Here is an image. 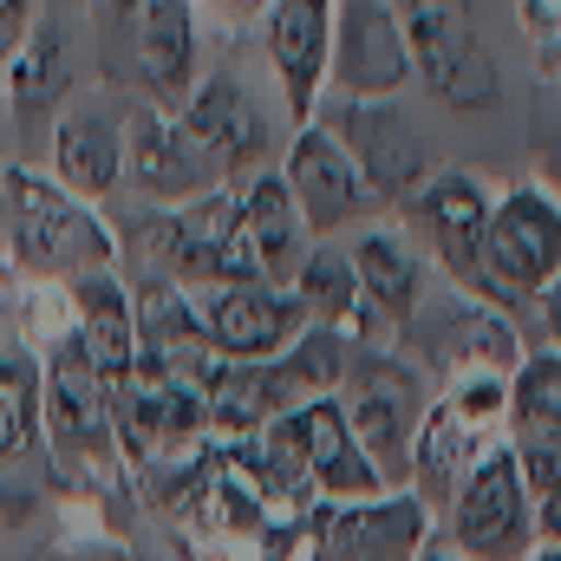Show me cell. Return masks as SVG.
Listing matches in <instances>:
<instances>
[{
  "label": "cell",
  "instance_id": "e575fe53",
  "mask_svg": "<svg viewBox=\"0 0 561 561\" xmlns=\"http://www.w3.org/2000/svg\"><path fill=\"white\" fill-rule=\"evenodd\" d=\"M536 163H542V190L561 203V118H549V131L536 125Z\"/></svg>",
  "mask_w": 561,
  "mask_h": 561
},
{
  "label": "cell",
  "instance_id": "2e32d148",
  "mask_svg": "<svg viewBox=\"0 0 561 561\" xmlns=\"http://www.w3.org/2000/svg\"><path fill=\"white\" fill-rule=\"evenodd\" d=\"M280 183H287L294 209L307 216L313 242H340V229L386 216V209H379V196L366 190L359 163L346 157V144L333 138L327 125H300V131H287V150H280Z\"/></svg>",
  "mask_w": 561,
  "mask_h": 561
},
{
  "label": "cell",
  "instance_id": "83f0119b",
  "mask_svg": "<svg viewBox=\"0 0 561 561\" xmlns=\"http://www.w3.org/2000/svg\"><path fill=\"white\" fill-rule=\"evenodd\" d=\"M340 536L346 561H419L437 523L412 490H386L373 503H340Z\"/></svg>",
  "mask_w": 561,
  "mask_h": 561
},
{
  "label": "cell",
  "instance_id": "484cf974",
  "mask_svg": "<svg viewBox=\"0 0 561 561\" xmlns=\"http://www.w3.org/2000/svg\"><path fill=\"white\" fill-rule=\"evenodd\" d=\"M203 399H209V444H249V437H262L275 419H287L294 405H307V399L287 386L280 359H262V366H216L209 386H203Z\"/></svg>",
  "mask_w": 561,
  "mask_h": 561
},
{
  "label": "cell",
  "instance_id": "f546056e",
  "mask_svg": "<svg viewBox=\"0 0 561 561\" xmlns=\"http://www.w3.org/2000/svg\"><path fill=\"white\" fill-rule=\"evenodd\" d=\"M510 437H561V346H529L510 373Z\"/></svg>",
  "mask_w": 561,
  "mask_h": 561
},
{
  "label": "cell",
  "instance_id": "277c9868",
  "mask_svg": "<svg viewBox=\"0 0 561 561\" xmlns=\"http://www.w3.org/2000/svg\"><path fill=\"white\" fill-rule=\"evenodd\" d=\"M131 249L150 262V275L183 280L190 294L268 287L255 249H249V229H242V183H216V190H203L196 203H176V209H144Z\"/></svg>",
  "mask_w": 561,
  "mask_h": 561
},
{
  "label": "cell",
  "instance_id": "3957f363",
  "mask_svg": "<svg viewBox=\"0 0 561 561\" xmlns=\"http://www.w3.org/2000/svg\"><path fill=\"white\" fill-rule=\"evenodd\" d=\"M39 366H46L39 431H46L59 483L85 490V496L131 490V463H125L118 424H112V386L99 379V366L79 353V340H59L53 353H39Z\"/></svg>",
  "mask_w": 561,
  "mask_h": 561
},
{
  "label": "cell",
  "instance_id": "4316f807",
  "mask_svg": "<svg viewBox=\"0 0 561 561\" xmlns=\"http://www.w3.org/2000/svg\"><path fill=\"white\" fill-rule=\"evenodd\" d=\"M242 229H249V249H255L268 287H287V280L300 275V262H307V249H313V229H307V216L294 209L280 170H255V176L242 183Z\"/></svg>",
  "mask_w": 561,
  "mask_h": 561
},
{
  "label": "cell",
  "instance_id": "9c48e42d",
  "mask_svg": "<svg viewBox=\"0 0 561 561\" xmlns=\"http://www.w3.org/2000/svg\"><path fill=\"white\" fill-rule=\"evenodd\" d=\"M405 33H412V85L450 118H483L503 105V72L496 53L483 46L477 20L463 0H412L405 7Z\"/></svg>",
  "mask_w": 561,
  "mask_h": 561
},
{
  "label": "cell",
  "instance_id": "8d00e7d4",
  "mask_svg": "<svg viewBox=\"0 0 561 561\" xmlns=\"http://www.w3.org/2000/svg\"><path fill=\"white\" fill-rule=\"evenodd\" d=\"M222 13H229V26H249V20H262V7L268 0H216Z\"/></svg>",
  "mask_w": 561,
  "mask_h": 561
},
{
  "label": "cell",
  "instance_id": "7a4b0ae2",
  "mask_svg": "<svg viewBox=\"0 0 561 561\" xmlns=\"http://www.w3.org/2000/svg\"><path fill=\"white\" fill-rule=\"evenodd\" d=\"M99 7V72L112 92L183 112L203 85L196 0H92Z\"/></svg>",
  "mask_w": 561,
  "mask_h": 561
},
{
  "label": "cell",
  "instance_id": "30bf717a",
  "mask_svg": "<svg viewBox=\"0 0 561 561\" xmlns=\"http://www.w3.org/2000/svg\"><path fill=\"white\" fill-rule=\"evenodd\" d=\"M483 280H490V307L503 313H529V300L549 280H561V203L542 183H510L490 196Z\"/></svg>",
  "mask_w": 561,
  "mask_h": 561
},
{
  "label": "cell",
  "instance_id": "4dcf8cb0",
  "mask_svg": "<svg viewBox=\"0 0 561 561\" xmlns=\"http://www.w3.org/2000/svg\"><path fill=\"white\" fill-rule=\"evenodd\" d=\"M353 353H359V346H353L346 333L307 320V333L280 353V373H287V386H294L300 399H340V386H346V373H353Z\"/></svg>",
  "mask_w": 561,
  "mask_h": 561
},
{
  "label": "cell",
  "instance_id": "cb8c5ba5",
  "mask_svg": "<svg viewBox=\"0 0 561 561\" xmlns=\"http://www.w3.org/2000/svg\"><path fill=\"white\" fill-rule=\"evenodd\" d=\"M353 268H359V300H366V313L386 327V340L399 346V333L412 327V313L424 307V294L437 287V268L424 262V249L405 236V229H392L386 216H379V229H366L359 242H353Z\"/></svg>",
  "mask_w": 561,
  "mask_h": 561
},
{
  "label": "cell",
  "instance_id": "9a60e30c",
  "mask_svg": "<svg viewBox=\"0 0 561 561\" xmlns=\"http://www.w3.org/2000/svg\"><path fill=\"white\" fill-rule=\"evenodd\" d=\"M333 26H340V0H268L262 20H255L287 131L313 125L320 105H327V85H333Z\"/></svg>",
  "mask_w": 561,
  "mask_h": 561
},
{
  "label": "cell",
  "instance_id": "52a82bcc",
  "mask_svg": "<svg viewBox=\"0 0 561 561\" xmlns=\"http://www.w3.org/2000/svg\"><path fill=\"white\" fill-rule=\"evenodd\" d=\"M399 353L419 366L431 386L470 379V373H503L510 379L523 366L529 340L516 333V313H503V307H490V300L437 280L424 294V307L412 313V327L399 333Z\"/></svg>",
  "mask_w": 561,
  "mask_h": 561
},
{
  "label": "cell",
  "instance_id": "5b68a950",
  "mask_svg": "<svg viewBox=\"0 0 561 561\" xmlns=\"http://www.w3.org/2000/svg\"><path fill=\"white\" fill-rule=\"evenodd\" d=\"M157 477H170V496H163L170 523L196 549H209L222 561H268L287 516L262 496V483L249 477V463L229 444H203L190 463L157 470Z\"/></svg>",
  "mask_w": 561,
  "mask_h": 561
},
{
  "label": "cell",
  "instance_id": "d6986e66",
  "mask_svg": "<svg viewBox=\"0 0 561 561\" xmlns=\"http://www.w3.org/2000/svg\"><path fill=\"white\" fill-rule=\"evenodd\" d=\"M125 190L144 209H176V203H196L203 190H216V170L203 163V150L190 144L176 112L125 99Z\"/></svg>",
  "mask_w": 561,
  "mask_h": 561
},
{
  "label": "cell",
  "instance_id": "8992f818",
  "mask_svg": "<svg viewBox=\"0 0 561 561\" xmlns=\"http://www.w3.org/2000/svg\"><path fill=\"white\" fill-rule=\"evenodd\" d=\"M503 437H510V379L503 373L444 379L431 392V412H424L419 444H412V477H405V490L431 510V523H444V510L463 490V477Z\"/></svg>",
  "mask_w": 561,
  "mask_h": 561
},
{
  "label": "cell",
  "instance_id": "e0dca14e",
  "mask_svg": "<svg viewBox=\"0 0 561 561\" xmlns=\"http://www.w3.org/2000/svg\"><path fill=\"white\" fill-rule=\"evenodd\" d=\"M190 144L203 150V163L216 170V183H249L268 157H275V125L268 105L249 92V79L236 72H203V85L190 92V105L176 112Z\"/></svg>",
  "mask_w": 561,
  "mask_h": 561
},
{
  "label": "cell",
  "instance_id": "d6a6232c",
  "mask_svg": "<svg viewBox=\"0 0 561 561\" xmlns=\"http://www.w3.org/2000/svg\"><path fill=\"white\" fill-rule=\"evenodd\" d=\"M510 444H516V437H510ZM516 463H523V483H529L536 510L556 503L561 496V437H523V444H516Z\"/></svg>",
  "mask_w": 561,
  "mask_h": 561
},
{
  "label": "cell",
  "instance_id": "ffe728a7",
  "mask_svg": "<svg viewBox=\"0 0 561 561\" xmlns=\"http://www.w3.org/2000/svg\"><path fill=\"white\" fill-rule=\"evenodd\" d=\"M196 307H203L209 353L222 366L280 359L307 333V307L294 300V287H209V294H196Z\"/></svg>",
  "mask_w": 561,
  "mask_h": 561
},
{
  "label": "cell",
  "instance_id": "d4e9b609",
  "mask_svg": "<svg viewBox=\"0 0 561 561\" xmlns=\"http://www.w3.org/2000/svg\"><path fill=\"white\" fill-rule=\"evenodd\" d=\"M72 294V340L79 353L99 366L105 386L131 379L138 366V300L118 275H85V280H66Z\"/></svg>",
  "mask_w": 561,
  "mask_h": 561
},
{
  "label": "cell",
  "instance_id": "1f68e13d",
  "mask_svg": "<svg viewBox=\"0 0 561 561\" xmlns=\"http://www.w3.org/2000/svg\"><path fill=\"white\" fill-rule=\"evenodd\" d=\"M268 561H346V536H340V503H313L294 523H280Z\"/></svg>",
  "mask_w": 561,
  "mask_h": 561
},
{
  "label": "cell",
  "instance_id": "ac0fdd59",
  "mask_svg": "<svg viewBox=\"0 0 561 561\" xmlns=\"http://www.w3.org/2000/svg\"><path fill=\"white\" fill-rule=\"evenodd\" d=\"M405 85H412L405 7L399 0H340L327 99H405Z\"/></svg>",
  "mask_w": 561,
  "mask_h": 561
},
{
  "label": "cell",
  "instance_id": "ab89813d",
  "mask_svg": "<svg viewBox=\"0 0 561 561\" xmlns=\"http://www.w3.org/2000/svg\"><path fill=\"white\" fill-rule=\"evenodd\" d=\"M0 125H7V79H0Z\"/></svg>",
  "mask_w": 561,
  "mask_h": 561
},
{
  "label": "cell",
  "instance_id": "5bb4252c",
  "mask_svg": "<svg viewBox=\"0 0 561 561\" xmlns=\"http://www.w3.org/2000/svg\"><path fill=\"white\" fill-rule=\"evenodd\" d=\"M313 125H327L346 144V157L359 163V176H366V190L379 196L386 216L437 170L431 144H424V131L412 125V112L399 99H327Z\"/></svg>",
  "mask_w": 561,
  "mask_h": 561
},
{
  "label": "cell",
  "instance_id": "f35d334b",
  "mask_svg": "<svg viewBox=\"0 0 561 561\" xmlns=\"http://www.w3.org/2000/svg\"><path fill=\"white\" fill-rule=\"evenodd\" d=\"M7 275H13V262H0V307L13 313V280H7Z\"/></svg>",
  "mask_w": 561,
  "mask_h": 561
},
{
  "label": "cell",
  "instance_id": "8fae6325",
  "mask_svg": "<svg viewBox=\"0 0 561 561\" xmlns=\"http://www.w3.org/2000/svg\"><path fill=\"white\" fill-rule=\"evenodd\" d=\"M399 229L424 249V262L437 268V280L490 300V280H483V222H490V190L477 170L463 163H437L419 190L392 209Z\"/></svg>",
  "mask_w": 561,
  "mask_h": 561
},
{
  "label": "cell",
  "instance_id": "603a6c76",
  "mask_svg": "<svg viewBox=\"0 0 561 561\" xmlns=\"http://www.w3.org/2000/svg\"><path fill=\"white\" fill-rule=\"evenodd\" d=\"M7 79V118L20 131L33 125H53L66 105H72V79H79V53H72V26H66V7L46 0V13L33 20L26 46L0 66Z\"/></svg>",
  "mask_w": 561,
  "mask_h": 561
},
{
  "label": "cell",
  "instance_id": "6da1fadb",
  "mask_svg": "<svg viewBox=\"0 0 561 561\" xmlns=\"http://www.w3.org/2000/svg\"><path fill=\"white\" fill-rule=\"evenodd\" d=\"M0 249L13 275L59 287L85 275H118L125 262V236L112 229V216L79 203L53 170L33 163H0Z\"/></svg>",
  "mask_w": 561,
  "mask_h": 561
},
{
  "label": "cell",
  "instance_id": "7402d4cb",
  "mask_svg": "<svg viewBox=\"0 0 561 561\" xmlns=\"http://www.w3.org/2000/svg\"><path fill=\"white\" fill-rule=\"evenodd\" d=\"M46 170L92 209H105L118 190H125V112L85 99V105H66L53 118V150H46Z\"/></svg>",
  "mask_w": 561,
  "mask_h": 561
},
{
  "label": "cell",
  "instance_id": "f1b7e54d",
  "mask_svg": "<svg viewBox=\"0 0 561 561\" xmlns=\"http://www.w3.org/2000/svg\"><path fill=\"white\" fill-rule=\"evenodd\" d=\"M39 392H46V366L33 346H7L0 353V470H13L20 457H33L46 444L39 431Z\"/></svg>",
  "mask_w": 561,
  "mask_h": 561
},
{
  "label": "cell",
  "instance_id": "ba28073f",
  "mask_svg": "<svg viewBox=\"0 0 561 561\" xmlns=\"http://www.w3.org/2000/svg\"><path fill=\"white\" fill-rule=\"evenodd\" d=\"M431 392L437 386L399 346L353 353V373L340 386V412L353 424L359 450L373 457V470L386 477V490H405V477H412V444H419V424L431 412Z\"/></svg>",
  "mask_w": 561,
  "mask_h": 561
},
{
  "label": "cell",
  "instance_id": "4fadbf2b",
  "mask_svg": "<svg viewBox=\"0 0 561 561\" xmlns=\"http://www.w3.org/2000/svg\"><path fill=\"white\" fill-rule=\"evenodd\" d=\"M112 424H118V450H125L131 477H157V470L190 463L209 444V399H203V386L131 373L112 386Z\"/></svg>",
  "mask_w": 561,
  "mask_h": 561
},
{
  "label": "cell",
  "instance_id": "836d02e7",
  "mask_svg": "<svg viewBox=\"0 0 561 561\" xmlns=\"http://www.w3.org/2000/svg\"><path fill=\"white\" fill-rule=\"evenodd\" d=\"M39 13H46V0H0V66L26 46V33H33Z\"/></svg>",
  "mask_w": 561,
  "mask_h": 561
},
{
  "label": "cell",
  "instance_id": "44dd1931",
  "mask_svg": "<svg viewBox=\"0 0 561 561\" xmlns=\"http://www.w3.org/2000/svg\"><path fill=\"white\" fill-rule=\"evenodd\" d=\"M131 300H138V366H131V373L209 386V373H216L222 359L209 353L196 294H190L183 280H170V275H144L138 287H131Z\"/></svg>",
  "mask_w": 561,
  "mask_h": 561
},
{
  "label": "cell",
  "instance_id": "d590c367",
  "mask_svg": "<svg viewBox=\"0 0 561 561\" xmlns=\"http://www.w3.org/2000/svg\"><path fill=\"white\" fill-rule=\"evenodd\" d=\"M529 313H536V327H542V346H561V280H549V287L529 300Z\"/></svg>",
  "mask_w": 561,
  "mask_h": 561
},
{
  "label": "cell",
  "instance_id": "7c38bea8",
  "mask_svg": "<svg viewBox=\"0 0 561 561\" xmlns=\"http://www.w3.org/2000/svg\"><path fill=\"white\" fill-rule=\"evenodd\" d=\"M444 542L463 561H529L542 549L536 536V496L523 483L516 444H490L483 463L463 477V490L444 510Z\"/></svg>",
  "mask_w": 561,
  "mask_h": 561
},
{
  "label": "cell",
  "instance_id": "74e56055",
  "mask_svg": "<svg viewBox=\"0 0 561 561\" xmlns=\"http://www.w3.org/2000/svg\"><path fill=\"white\" fill-rule=\"evenodd\" d=\"M419 561H463V556H457V549H450L444 536H431V542H424V556H419Z\"/></svg>",
  "mask_w": 561,
  "mask_h": 561
}]
</instances>
